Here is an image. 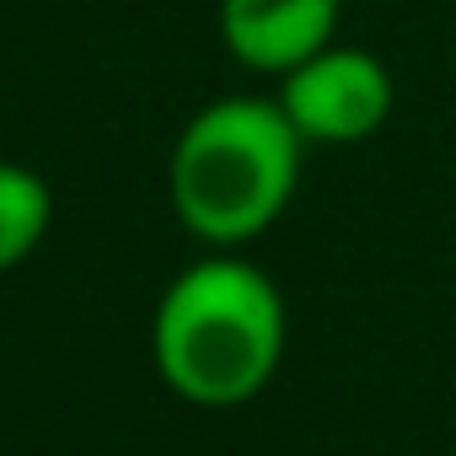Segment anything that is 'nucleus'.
Returning a JSON list of instances; mask_svg holds the SVG:
<instances>
[{
    "label": "nucleus",
    "mask_w": 456,
    "mask_h": 456,
    "mask_svg": "<svg viewBox=\"0 0 456 456\" xmlns=\"http://www.w3.org/2000/svg\"><path fill=\"white\" fill-rule=\"evenodd\" d=\"M49 220H54L49 183L33 167L0 156V274H12L38 253V242L49 237Z\"/></svg>",
    "instance_id": "obj_5"
},
{
    "label": "nucleus",
    "mask_w": 456,
    "mask_h": 456,
    "mask_svg": "<svg viewBox=\"0 0 456 456\" xmlns=\"http://www.w3.org/2000/svg\"><path fill=\"white\" fill-rule=\"evenodd\" d=\"M285 338L290 317L280 285L258 264L215 248L161 290L151 317L156 370L193 408L253 403L274 381Z\"/></svg>",
    "instance_id": "obj_1"
},
{
    "label": "nucleus",
    "mask_w": 456,
    "mask_h": 456,
    "mask_svg": "<svg viewBox=\"0 0 456 456\" xmlns=\"http://www.w3.org/2000/svg\"><path fill=\"white\" fill-rule=\"evenodd\" d=\"M301 156L306 140L285 118L280 97L232 92L204 102L177 129L167 156L177 225L215 253L258 242L296 199Z\"/></svg>",
    "instance_id": "obj_2"
},
{
    "label": "nucleus",
    "mask_w": 456,
    "mask_h": 456,
    "mask_svg": "<svg viewBox=\"0 0 456 456\" xmlns=\"http://www.w3.org/2000/svg\"><path fill=\"white\" fill-rule=\"evenodd\" d=\"M344 0H220V44L253 76H285L338 38Z\"/></svg>",
    "instance_id": "obj_4"
},
{
    "label": "nucleus",
    "mask_w": 456,
    "mask_h": 456,
    "mask_svg": "<svg viewBox=\"0 0 456 456\" xmlns=\"http://www.w3.org/2000/svg\"><path fill=\"white\" fill-rule=\"evenodd\" d=\"M280 108L306 145H360L387 129L397 108V81L376 49L328 44L280 76Z\"/></svg>",
    "instance_id": "obj_3"
}]
</instances>
